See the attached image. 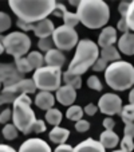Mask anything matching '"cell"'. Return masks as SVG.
I'll list each match as a JSON object with an SVG mask.
<instances>
[{"label":"cell","mask_w":134,"mask_h":152,"mask_svg":"<svg viewBox=\"0 0 134 152\" xmlns=\"http://www.w3.org/2000/svg\"><path fill=\"white\" fill-rule=\"evenodd\" d=\"M8 4L19 20L31 24L47 19L56 7L54 0H9Z\"/></svg>","instance_id":"obj_1"},{"label":"cell","mask_w":134,"mask_h":152,"mask_svg":"<svg viewBox=\"0 0 134 152\" xmlns=\"http://www.w3.org/2000/svg\"><path fill=\"white\" fill-rule=\"evenodd\" d=\"M77 8L78 19L87 28H101L107 24L110 8L103 0H80Z\"/></svg>","instance_id":"obj_2"},{"label":"cell","mask_w":134,"mask_h":152,"mask_svg":"<svg viewBox=\"0 0 134 152\" xmlns=\"http://www.w3.org/2000/svg\"><path fill=\"white\" fill-rule=\"evenodd\" d=\"M98 58H99V49H98L97 43L90 39L79 40L75 55L70 62V66L66 73L72 75H82L90 67H93Z\"/></svg>","instance_id":"obj_3"},{"label":"cell","mask_w":134,"mask_h":152,"mask_svg":"<svg viewBox=\"0 0 134 152\" xmlns=\"http://www.w3.org/2000/svg\"><path fill=\"white\" fill-rule=\"evenodd\" d=\"M106 83L111 89L123 92L134 85V67L125 61H117L110 63L105 70Z\"/></svg>","instance_id":"obj_4"},{"label":"cell","mask_w":134,"mask_h":152,"mask_svg":"<svg viewBox=\"0 0 134 152\" xmlns=\"http://www.w3.org/2000/svg\"><path fill=\"white\" fill-rule=\"evenodd\" d=\"M32 100L27 94H20L14 101V109H12V120L14 125L17 131L23 132L24 135L31 133L32 126L36 123L38 118L35 117L34 110L31 109Z\"/></svg>","instance_id":"obj_5"},{"label":"cell","mask_w":134,"mask_h":152,"mask_svg":"<svg viewBox=\"0 0 134 152\" xmlns=\"http://www.w3.org/2000/svg\"><path fill=\"white\" fill-rule=\"evenodd\" d=\"M32 80L36 85V89H40V92L58 90L62 83V70L60 67L43 66L35 70Z\"/></svg>","instance_id":"obj_6"},{"label":"cell","mask_w":134,"mask_h":152,"mask_svg":"<svg viewBox=\"0 0 134 152\" xmlns=\"http://www.w3.org/2000/svg\"><path fill=\"white\" fill-rule=\"evenodd\" d=\"M3 46L9 55L17 59L23 57L26 53H28L31 47V39L26 32L14 31L3 38Z\"/></svg>","instance_id":"obj_7"},{"label":"cell","mask_w":134,"mask_h":152,"mask_svg":"<svg viewBox=\"0 0 134 152\" xmlns=\"http://www.w3.org/2000/svg\"><path fill=\"white\" fill-rule=\"evenodd\" d=\"M52 42L56 46L58 50H67L70 51L71 49H74V46L78 45V32L75 31V28L67 26H59L54 30L52 32Z\"/></svg>","instance_id":"obj_8"},{"label":"cell","mask_w":134,"mask_h":152,"mask_svg":"<svg viewBox=\"0 0 134 152\" xmlns=\"http://www.w3.org/2000/svg\"><path fill=\"white\" fill-rule=\"evenodd\" d=\"M98 109L107 116L120 115L122 110V100L114 93H106L99 98Z\"/></svg>","instance_id":"obj_9"},{"label":"cell","mask_w":134,"mask_h":152,"mask_svg":"<svg viewBox=\"0 0 134 152\" xmlns=\"http://www.w3.org/2000/svg\"><path fill=\"white\" fill-rule=\"evenodd\" d=\"M22 80H24L23 74L17 72L15 63H0V82H3L4 88L15 85Z\"/></svg>","instance_id":"obj_10"},{"label":"cell","mask_w":134,"mask_h":152,"mask_svg":"<svg viewBox=\"0 0 134 152\" xmlns=\"http://www.w3.org/2000/svg\"><path fill=\"white\" fill-rule=\"evenodd\" d=\"M17 152H51V148L44 140L34 137L24 141Z\"/></svg>","instance_id":"obj_11"},{"label":"cell","mask_w":134,"mask_h":152,"mask_svg":"<svg viewBox=\"0 0 134 152\" xmlns=\"http://www.w3.org/2000/svg\"><path fill=\"white\" fill-rule=\"evenodd\" d=\"M77 98V90L72 86L64 85L56 90V100L64 106H71Z\"/></svg>","instance_id":"obj_12"},{"label":"cell","mask_w":134,"mask_h":152,"mask_svg":"<svg viewBox=\"0 0 134 152\" xmlns=\"http://www.w3.org/2000/svg\"><path fill=\"white\" fill-rule=\"evenodd\" d=\"M55 27L54 23H52L50 19H43L40 22H38L36 24H34V30L32 31L35 32L38 38L43 39V38H50V35H52Z\"/></svg>","instance_id":"obj_13"},{"label":"cell","mask_w":134,"mask_h":152,"mask_svg":"<svg viewBox=\"0 0 134 152\" xmlns=\"http://www.w3.org/2000/svg\"><path fill=\"white\" fill-rule=\"evenodd\" d=\"M74 152H106L105 147L99 141L88 137L79 143L77 147H74Z\"/></svg>","instance_id":"obj_14"},{"label":"cell","mask_w":134,"mask_h":152,"mask_svg":"<svg viewBox=\"0 0 134 152\" xmlns=\"http://www.w3.org/2000/svg\"><path fill=\"white\" fill-rule=\"evenodd\" d=\"M118 49L125 55H134V32H126L118 39Z\"/></svg>","instance_id":"obj_15"},{"label":"cell","mask_w":134,"mask_h":152,"mask_svg":"<svg viewBox=\"0 0 134 152\" xmlns=\"http://www.w3.org/2000/svg\"><path fill=\"white\" fill-rule=\"evenodd\" d=\"M115 42H117V30L114 27H105L98 38V46L103 49L107 46H113Z\"/></svg>","instance_id":"obj_16"},{"label":"cell","mask_w":134,"mask_h":152,"mask_svg":"<svg viewBox=\"0 0 134 152\" xmlns=\"http://www.w3.org/2000/svg\"><path fill=\"white\" fill-rule=\"evenodd\" d=\"M44 62L47 63V66L51 67H62L66 62V57L60 50L58 49H52L50 51L46 53V57H44Z\"/></svg>","instance_id":"obj_17"},{"label":"cell","mask_w":134,"mask_h":152,"mask_svg":"<svg viewBox=\"0 0 134 152\" xmlns=\"http://www.w3.org/2000/svg\"><path fill=\"white\" fill-rule=\"evenodd\" d=\"M55 104V97L51 94V92H39L35 97V105L43 110L51 109Z\"/></svg>","instance_id":"obj_18"},{"label":"cell","mask_w":134,"mask_h":152,"mask_svg":"<svg viewBox=\"0 0 134 152\" xmlns=\"http://www.w3.org/2000/svg\"><path fill=\"white\" fill-rule=\"evenodd\" d=\"M50 140L55 144H64L67 141L70 136V131L66 128H62V126H54L52 131L50 132Z\"/></svg>","instance_id":"obj_19"},{"label":"cell","mask_w":134,"mask_h":152,"mask_svg":"<svg viewBox=\"0 0 134 152\" xmlns=\"http://www.w3.org/2000/svg\"><path fill=\"white\" fill-rule=\"evenodd\" d=\"M99 143L102 144L103 147L106 148H115L120 143V137L115 132L113 131H105V132L101 133V140Z\"/></svg>","instance_id":"obj_20"},{"label":"cell","mask_w":134,"mask_h":152,"mask_svg":"<svg viewBox=\"0 0 134 152\" xmlns=\"http://www.w3.org/2000/svg\"><path fill=\"white\" fill-rule=\"evenodd\" d=\"M101 58L105 59L106 62H117L120 61L121 55H120V51L118 49H115L114 46H107V47H103L102 51H101Z\"/></svg>","instance_id":"obj_21"},{"label":"cell","mask_w":134,"mask_h":152,"mask_svg":"<svg viewBox=\"0 0 134 152\" xmlns=\"http://www.w3.org/2000/svg\"><path fill=\"white\" fill-rule=\"evenodd\" d=\"M62 117L63 116H62V113H60V110L56 109V108H51V109H49L46 112V121L54 126H59L60 121H62Z\"/></svg>","instance_id":"obj_22"},{"label":"cell","mask_w":134,"mask_h":152,"mask_svg":"<svg viewBox=\"0 0 134 152\" xmlns=\"http://www.w3.org/2000/svg\"><path fill=\"white\" fill-rule=\"evenodd\" d=\"M27 61L30 62V65H31L32 69H40V67H43V63H44V57H43L42 54H40L39 51H31L28 54V57H26Z\"/></svg>","instance_id":"obj_23"},{"label":"cell","mask_w":134,"mask_h":152,"mask_svg":"<svg viewBox=\"0 0 134 152\" xmlns=\"http://www.w3.org/2000/svg\"><path fill=\"white\" fill-rule=\"evenodd\" d=\"M62 81L64 82V85L72 86L75 90L79 89L80 86H82V78H80V75H72V74H69V73H63Z\"/></svg>","instance_id":"obj_24"},{"label":"cell","mask_w":134,"mask_h":152,"mask_svg":"<svg viewBox=\"0 0 134 152\" xmlns=\"http://www.w3.org/2000/svg\"><path fill=\"white\" fill-rule=\"evenodd\" d=\"M83 113L85 112H83V109L79 105H71L67 109V112H66V117L72 121H79V120H82Z\"/></svg>","instance_id":"obj_25"},{"label":"cell","mask_w":134,"mask_h":152,"mask_svg":"<svg viewBox=\"0 0 134 152\" xmlns=\"http://www.w3.org/2000/svg\"><path fill=\"white\" fill-rule=\"evenodd\" d=\"M120 116L122 117L125 124H133L134 123V106L130 105V104L122 106V110H121Z\"/></svg>","instance_id":"obj_26"},{"label":"cell","mask_w":134,"mask_h":152,"mask_svg":"<svg viewBox=\"0 0 134 152\" xmlns=\"http://www.w3.org/2000/svg\"><path fill=\"white\" fill-rule=\"evenodd\" d=\"M15 66H16V69H17V72L19 73H22V74H27V73H30V72H32V67H31V65H30V62L27 61V58H24V57H22V58H17V59H15Z\"/></svg>","instance_id":"obj_27"},{"label":"cell","mask_w":134,"mask_h":152,"mask_svg":"<svg viewBox=\"0 0 134 152\" xmlns=\"http://www.w3.org/2000/svg\"><path fill=\"white\" fill-rule=\"evenodd\" d=\"M63 22H64V26L67 27H71L74 28L78 23H79V19H78V15L74 14V12H70V11H66L62 16Z\"/></svg>","instance_id":"obj_28"},{"label":"cell","mask_w":134,"mask_h":152,"mask_svg":"<svg viewBox=\"0 0 134 152\" xmlns=\"http://www.w3.org/2000/svg\"><path fill=\"white\" fill-rule=\"evenodd\" d=\"M1 133H3L6 140H14V139L17 137V128L14 124H6V126L3 128Z\"/></svg>","instance_id":"obj_29"},{"label":"cell","mask_w":134,"mask_h":152,"mask_svg":"<svg viewBox=\"0 0 134 152\" xmlns=\"http://www.w3.org/2000/svg\"><path fill=\"white\" fill-rule=\"evenodd\" d=\"M11 27V18L6 12H0V32H4Z\"/></svg>","instance_id":"obj_30"},{"label":"cell","mask_w":134,"mask_h":152,"mask_svg":"<svg viewBox=\"0 0 134 152\" xmlns=\"http://www.w3.org/2000/svg\"><path fill=\"white\" fill-rule=\"evenodd\" d=\"M125 19H126V23H127L129 28L134 31V0L130 1V4H129V10H127V14H126Z\"/></svg>","instance_id":"obj_31"},{"label":"cell","mask_w":134,"mask_h":152,"mask_svg":"<svg viewBox=\"0 0 134 152\" xmlns=\"http://www.w3.org/2000/svg\"><path fill=\"white\" fill-rule=\"evenodd\" d=\"M38 46L42 51H50V50L54 49V42H52V38H43V39H39L38 42Z\"/></svg>","instance_id":"obj_32"},{"label":"cell","mask_w":134,"mask_h":152,"mask_svg":"<svg viewBox=\"0 0 134 152\" xmlns=\"http://www.w3.org/2000/svg\"><path fill=\"white\" fill-rule=\"evenodd\" d=\"M121 149L125 152H131L134 149V143H133V137L131 136H126L121 140Z\"/></svg>","instance_id":"obj_33"},{"label":"cell","mask_w":134,"mask_h":152,"mask_svg":"<svg viewBox=\"0 0 134 152\" xmlns=\"http://www.w3.org/2000/svg\"><path fill=\"white\" fill-rule=\"evenodd\" d=\"M87 86L90 89L93 90H97V92H101L102 90V83H101L99 78L95 77V75H91V77H88L87 80Z\"/></svg>","instance_id":"obj_34"},{"label":"cell","mask_w":134,"mask_h":152,"mask_svg":"<svg viewBox=\"0 0 134 152\" xmlns=\"http://www.w3.org/2000/svg\"><path fill=\"white\" fill-rule=\"evenodd\" d=\"M17 96L14 94V93H9V92H6L3 90V93H0V105L1 104H9V102H14L16 100Z\"/></svg>","instance_id":"obj_35"},{"label":"cell","mask_w":134,"mask_h":152,"mask_svg":"<svg viewBox=\"0 0 134 152\" xmlns=\"http://www.w3.org/2000/svg\"><path fill=\"white\" fill-rule=\"evenodd\" d=\"M75 129H77L78 132H80V133L87 132L88 129H90V123L82 118V120H79V121H77V123H75Z\"/></svg>","instance_id":"obj_36"},{"label":"cell","mask_w":134,"mask_h":152,"mask_svg":"<svg viewBox=\"0 0 134 152\" xmlns=\"http://www.w3.org/2000/svg\"><path fill=\"white\" fill-rule=\"evenodd\" d=\"M106 67H107V62L99 57L97 61H95V63L93 65L91 69L94 70V72H103V70H106Z\"/></svg>","instance_id":"obj_37"},{"label":"cell","mask_w":134,"mask_h":152,"mask_svg":"<svg viewBox=\"0 0 134 152\" xmlns=\"http://www.w3.org/2000/svg\"><path fill=\"white\" fill-rule=\"evenodd\" d=\"M31 132H35V133L46 132V124H44V121H43V120H36V123H35L34 126H32Z\"/></svg>","instance_id":"obj_38"},{"label":"cell","mask_w":134,"mask_h":152,"mask_svg":"<svg viewBox=\"0 0 134 152\" xmlns=\"http://www.w3.org/2000/svg\"><path fill=\"white\" fill-rule=\"evenodd\" d=\"M12 118V109H4L0 113V124H7Z\"/></svg>","instance_id":"obj_39"},{"label":"cell","mask_w":134,"mask_h":152,"mask_svg":"<svg viewBox=\"0 0 134 152\" xmlns=\"http://www.w3.org/2000/svg\"><path fill=\"white\" fill-rule=\"evenodd\" d=\"M16 24H17V27H19V28H22L23 31H32V30H34V24L26 23V22H23V20H19V19H17Z\"/></svg>","instance_id":"obj_40"},{"label":"cell","mask_w":134,"mask_h":152,"mask_svg":"<svg viewBox=\"0 0 134 152\" xmlns=\"http://www.w3.org/2000/svg\"><path fill=\"white\" fill-rule=\"evenodd\" d=\"M129 4H130V1H121L120 6H118V11H120V14H121V16L122 18H125L126 14H127Z\"/></svg>","instance_id":"obj_41"},{"label":"cell","mask_w":134,"mask_h":152,"mask_svg":"<svg viewBox=\"0 0 134 152\" xmlns=\"http://www.w3.org/2000/svg\"><path fill=\"white\" fill-rule=\"evenodd\" d=\"M97 110H98V106L97 105H94V104H88V105L85 106L83 112H85L86 115H88V116H94L95 113H97Z\"/></svg>","instance_id":"obj_42"},{"label":"cell","mask_w":134,"mask_h":152,"mask_svg":"<svg viewBox=\"0 0 134 152\" xmlns=\"http://www.w3.org/2000/svg\"><path fill=\"white\" fill-rule=\"evenodd\" d=\"M117 28L120 30V31H122L123 34H126V32H129V26H127V23H126V19L125 18H121L120 19V22H118V24H117Z\"/></svg>","instance_id":"obj_43"},{"label":"cell","mask_w":134,"mask_h":152,"mask_svg":"<svg viewBox=\"0 0 134 152\" xmlns=\"http://www.w3.org/2000/svg\"><path fill=\"white\" fill-rule=\"evenodd\" d=\"M66 11H67V10H66L64 4H59V3H56V7H55V10H54V12H52V15L62 18V16H63V14H64Z\"/></svg>","instance_id":"obj_44"},{"label":"cell","mask_w":134,"mask_h":152,"mask_svg":"<svg viewBox=\"0 0 134 152\" xmlns=\"http://www.w3.org/2000/svg\"><path fill=\"white\" fill-rule=\"evenodd\" d=\"M54 152H74V148L71 145H69V144H60V145H58L55 148Z\"/></svg>","instance_id":"obj_45"},{"label":"cell","mask_w":134,"mask_h":152,"mask_svg":"<svg viewBox=\"0 0 134 152\" xmlns=\"http://www.w3.org/2000/svg\"><path fill=\"white\" fill-rule=\"evenodd\" d=\"M103 126L106 128V131H113V128L115 126V121L113 120V118L107 117L103 120Z\"/></svg>","instance_id":"obj_46"},{"label":"cell","mask_w":134,"mask_h":152,"mask_svg":"<svg viewBox=\"0 0 134 152\" xmlns=\"http://www.w3.org/2000/svg\"><path fill=\"white\" fill-rule=\"evenodd\" d=\"M123 132H125L126 136H131V137L134 139V123L133 124H126Z\"/></svg>","instance_id":"obj_47"},{"label":"cell","mask_w":134,"mask_h":152,"mask_svg":"<svg viewBox=\"0 0 134 152\" xmlns=\"http://www.w3.org/2000/svg\"><path fill=\"white\" fill-rule=\"evenodd\" d=\"M0 152H16L12 147L6 145V144H0Z\"/></svg>","instance_id":"obj_48"},{"label":"cell","mask_w":134,"mask_h":152,"mask_svg":"<svg viewBox=\"0 0 134 152\" xmlns=\"http://www.w3.org/2000/svg\"><path fill=\"white\" fill-rule=\"evenodd\" d=\"M129 102H130V105L134 106V88L131 89V92L129 93Z\"/></svg>","instance_id":"obj_49"},{"label":"cell","mask_w":134,"mask_h":152,"mask_svg":"<svg viewBox=\"0 0 134 152\" xmlns=\"http://www.w3.org/2000/svg\"><path fill=\"white\" fill-rule=\"evenodd\" d=\"M6 51V50H4V46H3V42H1V40H0V55L3 54V53Z\"/></svg>","instance_id":"obj_50"},{"label":"cell","mask_w":134,"mask_h":152,"mask_svg":"<svg viewBox=\"0 0 134 152\" xmlns=\"http://www.w3.org/2000/svg\"><path fill=\"white\" fill-rule=\"evenodd\" d=\"M114 152H125V151H122V149H118V151H114Z\"/></svg>","instance_id":"obj_51"},{"label":"cell","mask_w":134,"mask_h":152,"mask_svg":"<svg viewBox=\"0 0 134 152\" xmlns=\"http://www.w3.org/2000/svg\"><path fill=\"white\" fill-rule=\"evenodd\" d=\"M0 40H1V42H3V37H1V35H0Z\"/></svg>","instance_id":"obj_52"},{"label":"cell","mask_w":134,"mask_h":152,"mask_svg":"<svg viewBox=\"0 0 134 152\" xmlns=\"http://www.w3.org/2000/svg\"><path fill=\"white\" fill-rule=\"evenodd\" d=\"M0 88H1V82H0Z\"/></svg>","instance_id":"obj_53"}]
</instances>
